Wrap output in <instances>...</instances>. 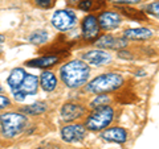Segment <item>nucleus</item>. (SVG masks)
<instances>
[{
    "mask_svg": "<svg viewBox=\"0 0 159 149\" xmlns=\"http://www.w3.org/2000/svg\"><path fill=\"white\" fill-rule=\"evenodd\" d=\"M37 88H39V79L36 75H33V74H27L25 78H24V81L21 82V84L16 88V90H13V96L16 100H24L25 96L28 95H34V94L37 92Z\"/></svg>",
    "mask_w": 159,
    "mask_h": 149,
    "instance_id": "obj_5",
    "label": "nucleus"
},
{
    "mask_svg": "<svg viewBox=\"0 0 159 149\" xmlns=\"http://www.w3.org/2000/svg\"><path fill=\"white\" fill-rule=\"evenodd\" d=\"M86 136V130L80 124H69L61 130V137L66 143H76L84 140Z\"/></svg>",
    "mask_w": 159,
    "mask_h": 149,
    "instance_id": "obj_7",
    "label": "nucleus"
},
{
    "mask_svg": "<svg viewBox=\"0 0 159 149\" xmlns=\"http://www.w3.org/2000/svg\"><path fill=\"white\" fill-rule=\"evenodd\" d=\"M77 24V17L73 11H68V9H61L57 11L52 17V25L61 32H65L72 29Z\"/></svg>",
    "mask_w": 159,
    "mask_h": 149,
    "instance_id": "obj_6",
    "label": "nucleus"
},
{
    "mask_svg": "<svg viewBox=\"0 0 159 149\" xmlns=\"http://www.w3.org/2000/svg\"><path fill=\"white\" fill-rule=\"evenodd\" d=\"M119 9H121V12L125 15V16L130 17V19L139 20V21H143V20H146L145 13L141 12V11H137V9H134V8H131V7L122 6V7H119Z\"/></svg>",
    "mask_w": 159,
    "mask_h": 149,
    "instance_id": "obj_19",
    "label": "nucleus"
},
{
    "mask_svg": "<svg viewBox=\"0 0 159 149\" xmlns=\"http://www.w3.org/2000/svg\"><path fill=\"white\" fill-rule=\"evenodd\" d=\"M150 37H152V32L147 28L127 29L123 33V38H127V40H147Z\"/></svg>",
    "mask_w": 159,
    "mask_h": 149,
    "instance_id": "obj_15",
    "label": "nucleus"
},
{
    "mask_svg": "<svg viewBox=\"0 0 159 149\" xmlns=\"http://www.w3.org/2000/svg\"><path fill=\"white\" fill-rule=\"evenodd\" d=\"M34 2L41 8H51L53 6V0H34Z\"/></svg>",
    "mask_w": 159,
    "mask_h": 149,
    "instance_id": "obj_24",
    "label": "nucleus"
},
{
    "mask_svg": "<svg viewBox=\"0 0 159 149\" xmlns=\"http://www.w3.org/2000/svg\"><path fill=\"white\" fill-rule=\"evenodd\" d=\"M29 41L34 45H40V44H45L48 41V33L45 31H36L34 33L31 34Z\"/></svg>",
    "mask_w": 159,
    "mask_h": 149,
    "instance_id": "obj_20",
    "label": "nucleus"
},
{
    "mask_svg": "<svg viewBox=\"0 0 159 149\" xmlns=\"http://www.w3.org/2000/svg\"><path fill=\"white\" fill-rule=\"evenodd\" d=\"M101 137L105 138L106 141H111V143H125L127 138V133L126 131L121 127H113V128H107L106 131H103L101 133Z\"/></svg>",
    "mask_w": 159,
    "mask_h": 149,
    "instance_id": "obj_13",
    "label": "nucleus"
},
{
    "mask_svg": "<svg viewBox=\"0 0 159 149\" xmlns=\"http://www.w3.org/2000/svg\"><path fill=\"white\" fill-rule=\"evenodd\" d=\"M85 113V107H82L81 104L77 103H66L62 106L61 110V116L65 121H72L76 119L81 117Z\"/></svg>",
    "mask_w": 159,
    "mask_h": 149,
    "instance_id": "obj_12",
    "label": "nucleus"
},
{
    "mask_svg": "<svg viewBox=\"0 0 159 149\" xmlns=\"http://www.w3.org/2000/svg\"><path fill=\"white\" fill-rule=\"evenodd\" d=\"M28 123L25 115L19 112H7L0 116V128L6 137H15L20 135Z\"/></svg>",
    "mask_w": 159,
    "mask_h": 149,
    "instance_id": "obj_3",
    "label": "nucleus"
},
{
    "mask_svg": "<svg viewBox=\"0 0 159 149\" xmlns=\"http://www.w3.org/2000/svg\"><path fill=\"white\" fill-rule=\"evenodd\" d=\"M114 117V110L109 106L96 108L86 120V128L90 131H101L111 123Z\"/></svg>",
    "mask_w": 159,
    "mask_h": 149,
    "instance_id": "obj_4",
    "label": "nucleus"
},
{
    "mask_svg": "<svg viewBox=\"0 0 159 149\" xmlns=\"http://www.w3.org/2000/svg\"><path fill=\"white\" fill-rule=\"evenodd\" d=\"M4 41V36H2V34H0V44H2Z\"/></svg>",
    "mask_w": 159,
    "mask_h": 149,
    "instance_id": "obj_28",
    "label": "nucleus"
},
{
    "mask_svg": "<svg viewBox=\"0 0 159 149\" xmlns=\"http://www.w3.org/2000/svg\"><path fill=\"white\" fill-rule=\"evenodd\" d=\"M146 12L154 15V16H158V12H159V3L155 2V3H151L150 6L146 7Z\"/></svg>",
    "mask_w": 159,
    "mask_h": 149,
    "instance_id": "obj_23",
    "label": "nucleus"
},
{
    "mask_svg": "<svg viewBox=\"0 0 159 149\" xmlns=\"http://www.w3.org/2000/svg\"><path fill=\"white\" fill-rule=\"evenodd\" d=\"M40 83H41V87L44 90L51 92L57 86V78L52 71H43L41 77H40Z\"/></svg>",
    "mask_w": 159,
    "mask_h": 149,
    "instance_id": "obj_17",
    "label": "nucleus"
},
{
    "mask_svg": "<svg viewBox=\"0 0 159 149\" xmlns=\"http://www.w3.org/2000/svg\"><path fill=\"white\" fill-rule=\"evenodd\" d=\"M93 4H94V0H81L78 3V7L84 9V11H90L93 8Z\"/></svg>",
    "mask_w": 159,
    "mask_h": 149,
    "instance_id": "obj_22",
    "label": "nucleus"
},
{
    "mask_svg": "<svg viewBox=\"0 0 159 149\" xmlns=\"http://www.w3.org/2000/svg\"><path fill=\"white\" fill-rule=\"evenodd\" d=\"M99 24L96 16L89 15L82 20V37L85 40H94L98 37L99 34Z\"/></svg>",
    "mask_w": 159,
    "mask_h": 149,
    "instance_id": "obj_8",
    "label": "nucleus"
},
{
    "mask_svg": "<svg viewBox=\"0 0 159 149\" xmlns=\"http://www.w3.org/2000/svg\"><path fill=\"white\" fill-rule=\"evenodd\" d=\"M96 45L98 48H105V49H117L121 50L127 45L126 38L122 37H114L111 34H105V36L99 37L96 41Z\"/></svg>",
    "mask_w": 159,
    "mask_h": 149,
    "instance_id": "obj_10",
    "label": "nucleus"
},
{
    "mask_svg": "<svg viewBox=\"0 0 159 149\" xmlns=\"http://www.w3.org/2000/svg\"><path fill=\"white\" fill-rule=\"evenodd\" d=\"M61 79L68 87L76 88L85 84L90 77V69L84 61L73 59L61 67Z\"/></svg>",
    "mask_w": 159,
    "mask_h": 149,
    "instance_id": "obj_1",
    "label": "nucleus"
},
{
    "mask_svg": "<svg viewBox=\"0 0 159 149\" xmlns=\"http://www.w3.org/2000/svg\"><path fill=\"white\" fill-rule=\"evenodd\" d=\"M0 52H2V48H0Z\"/></svg>",
    "mask_w": 159,
    "mask_h": 149,
    "instance_id": "obj_29",
    "label": "nucleus"
},
{
    "mask_svg": "<svg viewBox=\"0 0 159 149\" xmlns=\"http://www.w3.org/2000/svg\"><path fill=\"white\" fill-rule=\"evenodd\" d=\"M123 84V78L117 73H107L102 74L88 84L86 90L93 94H103V92H110L116 91Z\"/></svg>",
    "mask_w": 159,
    "mask_h": 149,
    "instance_id": "obj_2",
    "label": "nucleus"
},
{
    "mask_svg": "<svg viewBox=\"0 0 159 149\" xmlns=\"http://www.w3.org/2000/svg\"><path fill=\"white\" fill-rule=\"evenodd\" d=\"M109 102H110V98H109L107 95H99L97 96L94 100L92 102V107L93 108H98V107H103V106H107Z\"/></svg>",
    "mask_w": 159,
    "mask_h": 149,
    "instance_id": "obj_21",
    "label": "nucleus"
},
{
    "mask_svg": "<svg viewBox=\"0 0 159 149\" xmlns=\"http://www.w3.org/2000/svg\"><path fill=\"white\" fill-rule=\"evenodd\" d=\"M60 61V57L58 56H54V54H48V56H44V57H40L36 59H31L28 61L25 65L27 66H31V67H40V69H44V67H51L53 65Z\"/></svg>",
    "mask_w": 159,
    "mask_h": 149,
    "instance_id": "obj_14",
    "label": "nucleus"
},
{
    "mask_svg": "<svg viewBox=\"0 0 159 149\" xmlns=\"http://www.w3.org/2000/svg\"><path fill=\"white\" fill-rule=\"evenodd\" d=\"M141 0H113V3L116 4H122V6H127V4H137Z\"/></svg>",
    "mask_w": 159,
    "mask_h": 149,
    "instance_id": "obj_25",
    "label": "nucleus"
},
{
    "mask_svg": "<svg viewBox=\"0 0 159 149\" xmlns=\"http://www.w3.org/2000/svg\"><path fill=\"white\" fill-rule=\"evenodd\" d=\"M98 24L99 28L105 29V31H111V29H116L119 24H121L122 19L117 12H111V11H105L99 15Z\"/></svg>",
    "mask_w": 159,
    "mask_h": 149,
    "instance_id": "obj_9",
    "label": "nucleus"
},
{
    "mask_svg": "<svg viewBox=\"0 0 159 149\" xmlns=\"http://www.w3.org/2000/svg\"><path fill=\"white\" fill-rule=\"evenodd\" d=\"M82 59L86 61L88 63H90V65L102 66L111 61V56L103 50H90L85 54H82Z\"/></svg>",
    "mask_w": 159,
    "mask_h": 149,
    "instance_id": "obj_11",
    "label": "nucleus"
},
{
    "mask_svg": "<svg viewBox=\"0 0 159 149\" xmlns=\"http://www.w3.org/2000/svg\"><path fill=\"white\" fill-rule=\"evenodd\" d=\"M25 75H27V73L24 71V69H21V67H16L11 71L7 82H8V86L12 88V91L16 90L20 84H21V82L24 81Z\"/></svg>",
    "mask_w": 159,
    "mask_h": 149,
    "instance_id": "obj_16",
    "label": "nucleus"
},
{
    "mask_svg": "<svg viewBox=\"0 0 159 149\" xmlns=\"http://www.w3.org/2000/svg\"><path fill=\"white\" fill-rule=\"evenodd\" d=\"M129 52H125V50H119V53H118V56H119V58H126V59H131L133 58V56H129Z\"/></svg>",
    "mask_w": 159,
    "mask_h": 149,
    "instance_id": "obj_27",
    "label": "nucleus"
},
{
    "mask_svg": "<svg viewBox=\"0 0 159 149\" xmlns=\"http://www.w3.org/2000/svg\"><path fill=\"white\" fill-rule=\"evenodd\" d=\"M7 106H9V99H8L7 96L0 95V110H3V108H6Z\"/></svg>",
    "mask_w": 159,
    "mask_h": 149,
    "instance_id": "obj_26",
    "label": "nucleus"
},
{
    "mask_svg": "<svg viewBox=\"0 0 159 149\" xmlns=\"http://www.w3.org/2000/svg\"><path fill=\"white\" fill-rule=\"evenodd\" d=\"M47 110V104L44 102H36L33 104H29V106L23 107V112L27 113V115H39V113H43Z\"/></svg>",
    "mask_w": 159,
    "mask_h": 149,
    "instance_id": "obj_18",
    "label": "nucleus"
}]
</instances>
